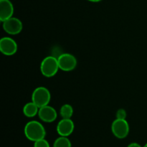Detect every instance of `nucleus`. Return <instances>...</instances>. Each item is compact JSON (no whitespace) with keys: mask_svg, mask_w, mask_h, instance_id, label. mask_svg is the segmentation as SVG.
<instances>
[{"mask_svg":"<svg viewBox=\"0 0 147 147\" xmlns=\"http://www.w3.org/2000/svg\"><path fill=\"white\" fill-rule=\"evenodd\" d=\"M60 70L65 72L72 71L77 66V59L70 53H63L57 57Z\"/></svg>","mask_w":147,"mask_h":147,"instance_id":"39448f33","label":"nucleus"},{"mask_svg":"<svg viewBox=\"0 0 147 147\" xmlns=\"http://www.w3.org/2000/svg\"><path fill=\"white\" fill-rule=\"evenodd\" d=\"M116 119H126L127 117V113L126 111L123 109H120L116 112Z\"/></svg>","mask_w":147,"mask_h":147,"instance_id":"2eb2a0df","label":"nucleus"},{"mask_svg":"<svg viewBox=\"0 0 147 147\" xmlns=\"http://www.w3.org/2000/svg\"><path fill=\"white\" fill-rule=\"evenodd\" d=\"M14 6L10 0H0V21L3 22L13 17Z\"/></svg>","mask_w":147,"mask_h":147,"instance_id":"9d476101","label":"nucleus"},{"mask_svg":"<svg viewBox=\"0 0 147 147\" xmlns=\"http://www.w3.org/2000/svg\"><path fill=\"white\" fill-rule=\"evenodd\" d=\"M34 147H50V145L45 138L34 142Z\"/></svg>","mask_w":147,"mask_h":147,"instance_id":"4468645a","label":"nucleus"},{"mask_svg":"<svg viewBox=\"0 0 147 147\" xmlns=\"http://www.w3.org/2000/svg\"><path fill=\"white\" fill-rule=\"evenodd\" d=\"M60 70L57 57L47 56L45 57L40 64V71L46 78H52L55 76Z\"/></svg>","mask_w":147,"mask_h":147,"instance_id":"f03ea898","label":"nucleus"},{"mask_svg":"<svg viewBox=\"0 0 147 147\" xmlns=\"http://www.w3.org/2000/svg\"><path fill=\"white\" fill-rule=\"evenodd\" d=\"M38 116L40 120L45 123H52L57 119V113L55 108L47 105L40 108Z\"/></svg>","mask_w":147,"mask_h":147,"instance_id":"1a4fd4ad","label":"nucleus"},{"mask_svg":"<svg viewBox=\"0 0 147 147\" xmlns=\"http://www.w3.org/2000/svg\"><path fill=\"white\" fill-rule=\"evenodd\" d=\"M130 131L129 124L126 119H115L111 124V131L113 136L123 139L127 137Z\"/></svg>","mask_w":147,"mask_h":147,"instance_id":"20e7f679","label":"nucleus"},{"mask_svg":"<svg viewBox=\"0 0 147 147\" xmlns=\"http://www.w3.org/2000/svg\"><path fill=\"white\" fill-rule=\"evenodd\" d=\"M3 30L6 33L10 35H16L20 34L23 29L22 22L17 17H11L2 22Z\"/></svg>","mask_w":147,"mask_h":147,"instance_id":"423d86ee","label":"nucleus"},{"mask_svg":"<svg viewBox=\"0 0 147 147\" xmlns=\"http://www.w3.org/2000/svg\"><path fill=\"white\" fill-rule=\"evenodd\" d=\"M127 147H143V146H142L139 144L136 143V142H132V143L129 144L127 146Z\"/></svg>","mask_w":147,"mask_h":147,"instance_id":"dca6fc26","label":"nucleus"},{"mask_svg":"<svg viewBox=\"0 0 147 147\" xmlns=\"http://www.w3.org/2000/svg\"><path fill=\"white\" fill-rule=\"evenodd\" d=\"M17 43L11 37H4L0 40V51L4 55H14L17 52Z\"/></svg>","mask_w":147,"mask_h":147,"instance_id":"0eeeda50","label":"nucleus"},{"mask_svg":"<svg viewBox=\"0 0 147 147\" xmlns=\"http://www.w3.org/2000/svg\"><path fill=\"white\" fill-rule=\"evenodd\" d=\"M51 100V94L47 88L40 86L33 90L32 94V101L35 103L39 108L49 105Z\"/></svg>","mask_w":147,"mask_h":147,"instance_id":"7ed1b4c3","label":"nucleus"},{"mask_svg":"<svg viewBox=\"0 0 147 147\" xmlns=\"http://www.w3.org/2000/svg\"><path fill=\"white\" fill-rule=\"evenodd\" d=\"M53 147H72V144L67 137L60 136L55 140Z\"/></svg>","mask_w":147,"mask_h":147,"instance_id":"ddd939ff","label":"nucleus"},{"mask_svg":"<svg viewBox=\"0 0 147 147\" xmlns=\"http://www.w3.org/2000/svg\"><path fill=\"white\" fill-rule=\"evenodd\" d=\"M24 134L28 140L35 142L45 138L46 130L40 122L37 121H30L24 126Z\"/></svg>","mask_w":147,"mask_h":147,"instance_id":"f257e3e1","label":"nucleus"},{"mask_svg":"<svg viewBox=\"0 0 147 147\" xmlns=\"http://www.w3.org/2000/svg\"><path fill=\"white\" fill-rule=\"evenodd\" d=\"M143 147H147V143H146V144H145V145H144V146Z\"/></svg>","mask_w":147,"mask_h":147,"instance_id":"a211bd4d","label":"nucleus"},{"mask_svg":"<svg viewBox=\"0 0 147 147\" xmlns=\"http://www.w3.org/2000/svg\"><path fill=\"white\" fill-rule=\"evenodd\" d=\"M87 1H90V2H99V1H102V0H87Z\"/></svg>","mask_w":147,"mask_h":147,"instance_id":"f3484780","label":"nucleus"},{"mask_svg":"<svg viewBox=\"0 0 147 147\" xmlns=\"http://www.w3.org/2000/svg\"><path fill=\"white\" fill-rule=\"evenodd\" d=\"M62 119H71L73 115V108L70 104H64L60 110Z\"/></svg>","mask_w":147,"mask_h":147,"instance_id":"f8f14e48","label":"nucleus"},{"mask_svg":"<svg viewBox=\"0 0 147 147\" xmlns=\"http://www.w3.org/2000/svg\"><path fill=\"white\" fill-rule=\"evenodd\" d=\"M40 108L32 101L28 102L23 106V114L27 118H33L38 115Z\"/></svg>","mask_w":147,"mask_h":147,"instance_id":"9b49d317","label":"nucleus"},{"mask_svg":"<svg viewBox=\"0 0 147 147\" xmlns=\"http://www.w3.org/2000/svg\"><path fill=\"white\" fill-rule=\"evenodd\" d=\"M74 122L71 119H62L58 122L56 127V130L59 136L66 137L70 136L74 131Z\"/></svg>","mask_w":147,"mask_h":147,"instance_id":"6e6552de","label":"nucleus"}]
</instances>
